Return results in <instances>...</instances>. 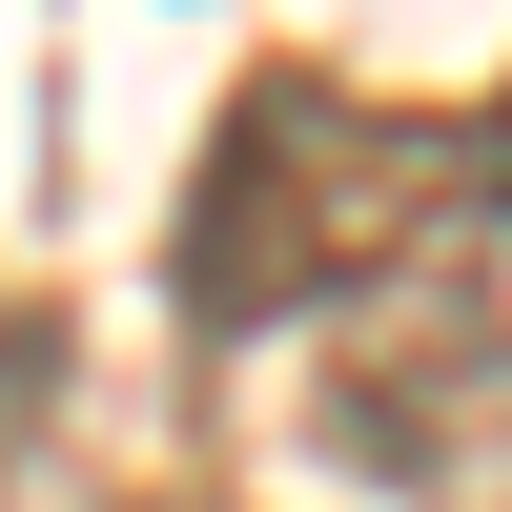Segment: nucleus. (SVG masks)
Segmentation results:
<instances>
[{"instance_id": "f257e3e1", "label": "nucleus", "mask_w": 512, "mask_h": 512, "mask_svg": "<svg viewBox=\"0 0 512 512\" xmlns=\"http://www.w3.org/2000/svg\"><path fill=\"white\" fill-rule=\"evenodd\" d=\"M431 226H472V164H451V123H390L349 103L328 62H267L226 123H205V185H185V328L226 349V328H287V308H349V287H390Z\"/></svg>"}, {"instance_id": "f03ea898", "label": "nucleus", "mask_w": 512, "mask_h": 512, "mask_svg": "<svg viewBox=\"0 0 512 512\" xmlns=\"http://www.w3.org/2000/svg\"><path fill=\"white\" fill-rule=\"evenodd\" d=\"M328 472H390V492H472L512 451V328L492 308H390L349 328V369H328Z\"/></svg>"}, {"instance_id": "7ed1b4c3", "label": "nucleus", "mask_w": 512, "mask_h": 512, "mask_svg": "<svg viewBox=\"0 0 512 512\" xmlns=\"http://www.w3.org/2000/svg\"><path fill=\"white\" fill-rule=\"evenodd\" d=\"M451 164H472V226H512V103H492V123H451Z\"/></svg>"}]
</instances>
